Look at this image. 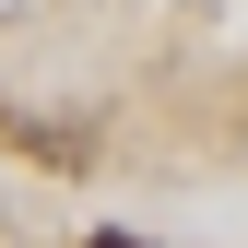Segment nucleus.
Here are the masks:
<instances>
[{"label":"nucleus","mask_w":248,"mask_h":248,"mask_svg":"<svg viewBox=\"0 0 248 248\" xmlns=\"http://www.w3.org/2000/svg\"><path fill=\"white\" fill-rule=\"evenodd\" d=\"M95 248H142V236H95Z\"/></svg>","instance_id":"1"}]
</instances>
